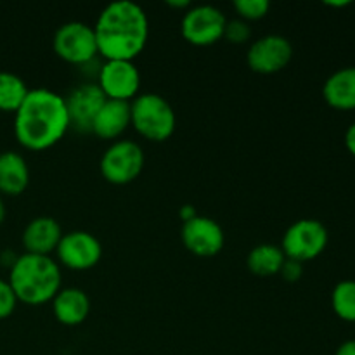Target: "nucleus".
Here are the masks:
<instances>
[{
	"label": "nucleus",
	"instance_id": "24",
	"mask_svg": "<svg viewBox=\"0 0 355 355\" xmlns=\"http://www.w3.org/2000/svg\"><path fill=\"white\" fill-rule=\"evenodd\" d=\"M17 307V298L10 288L9 281L0 279V321L14 314Z\"/></svg>",
	"mask_w": 355,
	"mask_h": 355
},
{
	"label": "nucleus",
	"instance_id": "27",
	"mask_svg": "<svg viewBox=\"0 0 355 355\" xmlns=\"http://www.w3.org/2000/svg\"><path fill=\"white\" fill-rule=\"evenodd\" d=\"M335 355H355V340H349V342H343L338 347Z\"/></svg>",
	"mask_w": 355,
	"mask_h": 355
},
{
	"label": "nucleus",
	"instance_id": "22",
	"mask_svg": "<svg viewBox=\"0 0 355 355\" xmlns=\"http://www.w3.org/2000/svg\"><path fill=\"white\" fill-rule=\"evenodd\" d=\"M232 7L238 12L239 19L252 23V21H260L267 16L270 3L267 0H236Z\"/></svg>",
	"mask_w": 355,
	"mask_h": 355
},
{
	"label": "nucleus",
	"instance_id": "8",
	"mask_svg": "<svg viewBox=\"0 0 355 355\" xmlns=\"http://www.w3.org/2000/svg\"><path fill=\"white\" fill-rule=\"evenodd\" d=\"M227 17L215 6H191L184 12L180 33L194 47H210L224 38Z\"/></svg>",
	"mask_w": 355,
	"mask_h": 355
},
{
	"label": "nucleus",
	"instance_id": "26",
	"mask_svg": "<svg viewBox=\"0 0 355 355\" xmlns=\"http://www.w3.org/2000/svg\"><path fill=\"white\" fill-rule=\"evenodd\" d=\"M343 141H345L347 151H349L350 155H352L355 158V121L352 125H350L349 128H347L345 139H343Z\"/></svg>",
	"mask_w": 355,
	"mask_h": 355
},
{
	"label": "nucleus",
	"instance_id": "5",
	"mask_svg": "<svg viewBox=\"0 0 355 355\" xmlns=\"http://www.w3.org/2000/svg\"><path fill=\"white\" fill-rule=\"evenodd\" d=\"M146 156L141 146L128 139H120L107 146L99 162L103 179L113 186L132 184L144 168Z\"/></svg>",
	"mask_w": 355,
	"mask_h": 355
},
{
	"label": "nucleus",
	"instance_id": "18",
	"mask_svg": "<svg viewBox=\"0 0 355 355\" xmlns=\"http://www.w3.org/2000/svg\"><path fill=\"white\" fill-rule=\"evenodd\" d=\"M30 184V166L16 151L0 153V194L19 196Z\"/></svg>",
	"mask_w": 355,
	"mask_h": 355
},
{
	"label": "nucleus",
	"instance_id": "2",
	"mask_svg": "<svg viewBox=\"0 0 355 355\" xmlns=\"http://www.w3.org/2000/svg\"><path fill=\"white\" fill-rule=\"evenodd\" d=\"M68 130L64 97L49 89H31L14 113V135L28 151L54 148Z\"/></svg>",
	"mask_w": 355,
	"mask_h": 355
},
{
	"label": "nucleus",
	"instance_id": "3",
	"mask_svg": "<svg viewBox=\"0 0 355 355\" xmlns=\"http://www.w3.org/2000/svg\"><path fill=\"white\" fill-rule=\"evenodd\" d=\"M9 284L17 302L30 307L52 302L62 288L61 267L52 257L23 253L9 267Z\"/></svg>",
	"mask_w": 355,
	"mask_h": 355
},
{
	"label": "nucleus",
	"instance_id": "7",
	"mask_svg": "<svg viewBox=\"0 0 355 355\" xmlns=\"http://www.w3.org/2000/svg\"><path fill=\"white\" fill-rule=\"evenodd\" d=\"M52 49L61 61L73 66H85L99 55L94 28L82 21H69L55 30Z\"/></svg>",
	"mask_w": 355,
	"mask_h": 355
},
{
	"label": "nucleus",
	"instance_id": "23",
	"mask_svg": "<svg viewBox=\"0 0 355 355\" xmlns=\"http://www.w3.org/2000/svg\"><path fill=\"white\" fill-rule=\"evenodd\" d=\"M252 37V30H250V24L246 21L238 19H227V24H225V30H224V38L227 42L234 45H241L246 44Z\"/></svg>",
	"mask_w": 355,
	"mask_h": 355
},
{
	"label": "nucleus",
	"instance_id": "31",
	"mask_svg": "<svg viewBox=\"0 0 355 355\" xmlns=\"http://www.w3.org/2000/svg\"><path fill=\"white\" fill-rule=\"evenodd\" d=\"M328 7H347L350 6V2H326Z\"/></svg>",
	"mask_w": 355,
	"mask_h": 355
},
{
	"label": "nucleus",
	"instance_id": "14",
	"mask_svg": "<svg viewBox=\"0 0 355 355\" xmlns=\"http://www.w3.org/2000/svg\"><path fill=\"white\" fill-rule=\"evenodd\" d=\"M62 234L64 232H62L61 225L55 218L45 217V215L35 217L33 220L28 222L23 236H21L24 253L51 257L58 250Z\"/></svg>",
	"mask_w": 355,
	"mask_h": 355
},
{
	"label": "nucleus",
	"instance_id": "28",
	"mask_svg": "<svg viewBox=\"0 0 355 355\" xmlns=\"http://www.w3.org/2000/svg\"><path fill=\"white\" fill-rule=\"evenodd\" d=\"M180 218H182V222H187V220H191V218L193 217H196V211H194V208L191 207V205H186V207H182L180 208Z\"/></svg>",
	"mask_w": 355,
	"mask_h": 355
},
{
	"label": "nucleus",
	"instance_id": "1",
	"mask_svg": "<svg viewBox=\"0 0 355 355\" xmlns=\"http://www.w3.org/2000/svg\"><path fill=\"white\" fill-rule=\"evenodd\" d=\"M92 28L97 51L106 61H134L149 40L148 14L130 0L107 3Z\"/></svg>",
	"mask_w": 355,
	"mask_h": 355
},
{
	"label": "nucleus",
	"instance_id": "10",
	"mask_svg": "<svg viewBox=\"0 0 355 355\" xmlns=\"http://www.w3.org/2000/svg\"><path fill=\"white\" fill-rule=\"evenodd\" d=\"M97 87L106 99L132 103L141 90V73L134 61H106L97 71Z\"/></svg>",
	"mask_w": 355,
	"mask_h": 355
},
{
	"label": "nucleus",
	"instance_id": "4",
	"mask_svg": "<svg viewBox=\"0 0 355 355\" xmlns=\"http://www.w3.org/2000/svg\"><path fill=\"white\" fill-rule=\"evenodd\" d=\"M130 127L146 141L165 142L175 132L177 114L159 94H139L130 103Z\"/></svg>",
	"mask_w": 355,
	"mask_h": 355
},
{
	"label": "nucleus",
	"instance_id": "15",
	"mask_svg": "<svg viewBox=\"0 0 355 355\" xmlns=\"http://www.w3.org/2000/svg\"><path fill=\"white\" fill-rule=\"evenodd\" d=\"M130 127V103L106 99L92 121L90 134L103 141H120Z\"/></svg>",
	"mask_w": 355,
	"mask_h": 355
},
{
	"label": "nucleus",
	"instance_id": "20",
	"mask_svg": "<svg viewBox=\"0 0 355 355\" xmlns=\"http://www.w3.org/2000/svg\"><path fill=\"white\" fill-rule=\"evenodd\" d=\"M28 92L30 89L21 76L10 71H0V111L16 113Z\"/></svg>",
	"mask_w": 355,
	"mask_h": 355
},
{
	"label": "nucleus",
	"instance_id": "17",
	"mask_svg": "<svg viewBox=\"0 0 355 355\" xmlns=\"http://www.w3.org/2000/svg\"><path fill=\"white\" fill-rule=\"evenodd\" d=\"M326 104L338 111L355 110V66L338 69L322 85Z\"/></svg>",
	"mask_w": 355,
	"mask_h": 355
},
{
	"label": "nucleus",
	"instance_id": "11",
	"mask_svg": "<svg viewBox=\"0 0 355 355\" xmlns=\"http://www.w3.org/2000/svg\"><path fill=\"white\" fill-rule=\"evenodd\" d=\"M293 59V45L283 35H266L253 42L246 52L250 69L259 75H274Z\"/></svg>",
	"mask_w": 355,
	"mask_h": 355
},
{
	"label": "nucleus",
	"instance_id": "21",
	"mask_svg": "<svg viewBox=\"0 0 355 355\" xmlns=\"http://www.w3.org/2000/svg\"><path fill=\"white\" fill-rule=\"evenodd\" d=\"M333 312L342 321L354 322L355 324V281H340L331 291Z\"/></svg>",
	"mask_w": 355,
	"mask_h": 355
},
{
	"label": "nucleus",
	"instance_id": "30",
	"mask_svg": "<svg viewBox=\"0 0 355 355\" xmlns=\"http://www.w3.org/2000/svg\"><path fill=\"white\" fill-rule=\"evenodd\" d=\"M3 220H6V203H3L2 196H0V225H2Z\"/></svg>",
	"mask_w": 355,
	"mask_h": 355
},
{
	"label": "nucleus",
	"instance_id": "25",
	"mask_svg": "<svg viewBox=\"0 0 355 355\" xmlns=\"http://www.w3.org/2000/svg\"><path fill=\"white\" fill-rule=\"evenodd\" d=\"M279 274L286 283H297V281H300L302 276H304V263L286 259L284 260L283 267H281Z\"/></svg>",
	"mask_w": 355,
	"mask_h": 355
},
{
	"label": "nucleus",
	"instance_id": "29",
	"mask_svg": "<svg viewBox=\"0 0 355 355\" xmlns=\"http://www.w3.org/2000/svg\"><path fill=\"white\" fill-rule=\"evenodd\" d=\"M168 3L170 7H173V9H184V10H187L191 7V2L189 0H180V2H173V0H168Z\"/></svg>",
	"mask_w": 355,
	"mask_h": 355
},
{
	"label": "nucleus",
	"instance_id": "9",
	"mask_svg": "<svg viewBox=\"0 0 355 355\" xmlns=\"http://www.w3.org/2000/svg\"><path fill=\"white\" fill-rule=\"evenodd\" d=\"M55 262L76 272L94 269L103 259V245L99 239L87 231H71L62 234L55 250Z\"/></svg>",
	"mask_w": 355,
	"mask_h": 355
},
{
	"label": "nucleus",
	"instance_id": "13",
	"mask_svg": "<svg viewBox=\"0 0 355 355\" xmlns=\"http://www.w3.org/2000/svg\"><path fill=\"white\" fill-rule=\"evenodd\" d=\"M64 101L66 110H68L69 128H73L75 132L90 134L94 118L106 101L97 83H80L68 94V97H64Z\"/></svg>",
	"mask_w": 355,
	"mask_h": 355
},
{
	"label": "nucleus",
	"instance_id": "6",
	"mask_svg": "<svg viewBox=\"0 0 355 355\" xmlns=\"http://www.w3.org/2000/svg\"><path fill=\"white\" fill-rule=\"evenodd\" d=\"M328 241V229L322 222L315 218H300L284 231L279 246L286 259L305 263L322 255Z\"/></svg>",
	"mask_w": 355,
	"mask_h": 355
},
{
	"label": "nucleus",
	"instance_id": "16",
	"mask_svg": "<svg viewBox=\"0 0 355 355\" xmlns=\"http://www.w3.org/2000/svg\"><path fill=\"white\" fill-rule=\"evenodd\" d=\"M52 312L59 324L75 328L83 324L90 314V298L82 288H61L52 298Z\"/></svg>",
	"mask_w": 355,
	"mask_h": 355
},
{
	"label": "nucleus",
	"instance_id": "12",
	"mask_svg": "<svg viewBox=\"0 0 355 355\" xmlns=\"http://www.w3.org/2000/svg\"><path fill=\"white\" fill-rule=\"evenodd\" d=\"M182 243L186 250L201 259L218 255L225 245L224 229L217 220L203 215H196L182 224Z\"/></svg>",
	"mask_w": 355,
	"mask_h": 355
},
{
	"label": "nucleus",
	"instance_id": "19",
	"mask_svg": "<svg viewBox=\"0 0 355 355\" xmlns=\"http://www.w3.org/2000/svg\"><path fill=\"white\" fill-rule=\"evenodd\" d=\"M284 260L286 257L279 245L262 243L250 250L248 257H246V267L257 277H272L281 272Z\"/></svg>",
	"mask_w": 355,
	"mask_h": 355
}]
</instances>
